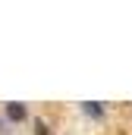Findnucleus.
Instances as JSON below:
<instances>
[{"mask_svg": "<svg viewBox=\"0 0 132 135\" xmlns=\"http://www.w3.org/2000/svg\"><path fill=\"white\" fill-rule=\"evenodd\" d=\"M25 116H29L25 104H19V101H10V104H6V119H10V123H22Z\"/></svg>", "mask_w": 132, "mask_h": 135, "instance_id": "f257e3e1", "label": "nucleus"}, {"mask_svg": "<svg viewBox=\"0 0 132 135\" xmlns=\"http://www.w3.org/2000/svg\"><path fill=\"white\" fill-rule=\"evenodd\" d=\"M82 110H85L88 116H95V119H104V107L95 104V101H85V104H82Z\"/></svg>", "mask_w": 132, "mask_h": 135, "instance_id": "f03ea898", "label": "nucleus"}, {"mask_svg": "<svg viewBox=\"0 0 132 135\" xmlns=\"http://www.w3.org/2000/svg\"><path fill=\"white\" fill-rule=\"evenodd\" d=\"M35 135H50V129H47L44 119H35Z\"/></svg>", "mask_w": 132, "mask_h": 135, "instance_id": "7ed1b4c3", "label": "nucleus"}, {"mask_svg": "<svg viewBox=\"0 0 132 135\" xmlns=\"http://www.w3.org/2000/svg\"><path fill=\"white\" fill-rule=\"evenodd\" d=\"M0 132H3V119H0Z\"/></svg>", "mask_w": 132, "mask_h": 135, "instance_id": "20e7f679", "label": "nucleus"}]
</instances>
